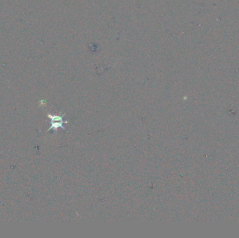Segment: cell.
Masks as SVG:
<instances>
[{
	"instance_id": "6da1fadb",
	"label": "cell",
	"mask_w": 239,
	"mask_h": 238,
	"mask_svg": "<svg viewBox=\"0 0 239 238\" xmlns=\"http://www.w3.org/2000/svg\"><path fill=\"white\" fill-rule=\"evenodd\" d=\"M48 117L50 119V127L49 128L48 131L53 130L56 131L57 129L62 128L66 131L65 127L63 126V124H67L69 122L63 120V115H51L48 113Z\"/></svg>"
}]
</instances>
